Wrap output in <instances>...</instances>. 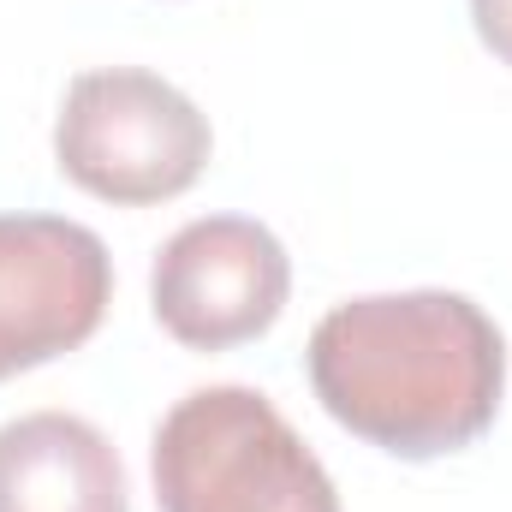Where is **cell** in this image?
<instances>
[{
  "mask_svg": "<svg viewBox=\"0 0 512 512\" xmlns=\"http://www.w3.org/2000/svg\"><path fill=\"white\" fill-rule=\"evenodd\" d=\"M304 370L346 435L423 465L495 429L507 334L465 292H370L316 322Z\"/></svg>",
  "mask_w": 512,
  "mask_h": 512,
  "instance_id": "cell-1",
  "label": "cell"
},
{
  "mask_svg": "<svg viewBox=\"0 0 512 512\" xmlns=\"http://www.w3.org/2000/svg\"><path fill=\"white\" fill-rule=\"evenodd\" d=\"M161 512H340V489L286 411L256 387L185 393L149 441Z\"/></svg>",
  "mask_w": 512,
  "mask_h": 512,
  "instance_id": "cell-2",
  "label": "cell"
},
{
  "mask_svg": "<svg viewBox=\"0 0 512 512\" xmlns=\"http://www.w3.org/2000/svg\"><path fill=\"white\" fill-rule=\"evenodd\" d=\"M215 155L209 114L143 66H96L66 84L54 120V167L96 203L149 209L185 197Z\"/></svg>",
  "mask_w": 512,
  "mask_h": 512,
  "instance_id": "cell-3",
  "label": "cell"
},
{
  "mask_svg": "<svg viewBox=\"0 0 512 512\" xmlns=\"http://www.w3.org/2000/svg\"><path fill=\"white\" fill-rule=\"evenodd\" d=\"M292 298V256L251 215L185 221L149 268V310L185 352L262 340Z\"/></svg>",
  "mask_w": 512,
  "mask_h": 512,
  "instance_id": "cell-4",
  "label": "cell"
},
{
  "mask_svg": "<svg viewBox=\"0 0 512 512\" xmlns=\"http://www.w3.org/2000/svg\"><path fill=\"white\" fill-rule=\"evenodd\" d=\"M114 304L102 233L66 215H0V382L78 352Z\"/></svg>",
  "mask_w": 512,
  "mask_h": 512,
  "instance_id": "cell-5",
  "label": "cell"
},
{
  "mask_svg": "<svg viewBox=\"0 0 512 512\" xmlns=\"http://www.w3.org/2000/svg\"><path fill=\"white\" fill-rule=\"evenodd\" d=\"M0 512H131L114 441L78 411L0 423Z\"/></svg>",
  "mask_w": 512,
  "mask_h": 512,
  "instance_id": "cell-6",
  "label": "cell"
},
{
  "mask_svg": "<svg viewBox=\"0 0 512 512\" xmlns=\"http://www.w3.org/2000/svg\"><path fill=\"white\" fill-rule=\"evenodd\" d=\"M471 24H477V42L512 66V0H471Z\"/></svg>",
  "mask_w": 512,
  "mask_h": 512,
  "instance_id": "cell-7",
  "label": "cell"
}]
</instances>
